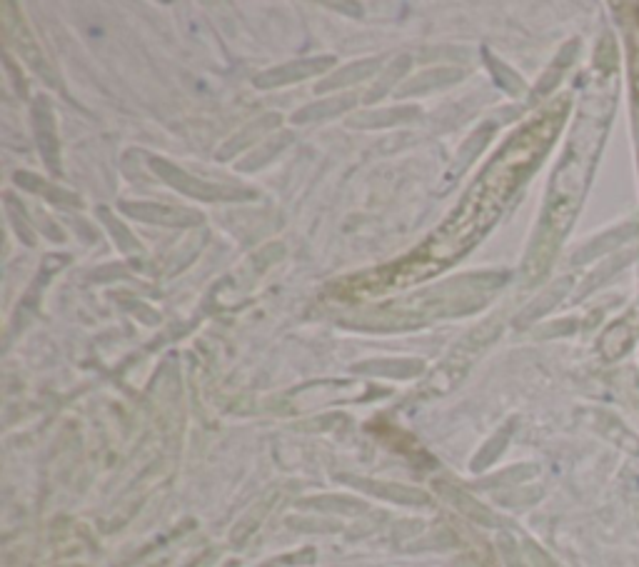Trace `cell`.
Here are the masks:
<instances>
[{
  "label": "cell",
  "instance_id": "obj_1",
  "mask_svg": "<svg viewBox=\"0 0 639 567\" xmlns=\"http://www.w3.org/2000/svg\"><path fill=\"white\" fill-rule=\"evenodd\" d=\"M555 128L557 115L550 113L507 145L505 155L500 160H495V165L487 170L485 178L475 185L472 195L465 200L462 210H457V218L452 223H447L442 230H437V238L425 250V260L437 263V260H445L450 255H462V250L470 243L472 235L480 233L500 213L507 195L525 178V170L532 168V163L540 158L547 140H552V135H555L552 130Z\"/></svg>",
  "mask_w": 639,
  "mask_h": 567
}]
</instances>
